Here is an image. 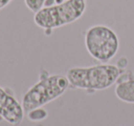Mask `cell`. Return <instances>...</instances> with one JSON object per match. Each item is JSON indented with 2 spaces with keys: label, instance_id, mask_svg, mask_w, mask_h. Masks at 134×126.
I'll list each match as a JSON object with an SVG mask.
<instances>
[{
  "label": "cell",
  "instance_id": "6da1fadb",
  "mask_svg": "<svg viewBox=\"0 0 134 126\" xmlns=\"http://www.w3.org/2000/svg\"><path fill=\"white\" fill-rule=\"evenodd\" d=\"M122 70L113 65L73 67L66 73L70 86L87 91L104 90L117 82Z\"/></svg>",
  "mask_w": 134,
  "mask_h": 126
},
{
  "label": "cell",
  "instance_id": "7a4b0ae2",
  "mask_svg": "<svg viewBox=\"0 0 134 126\" xmlns=\"http://www.w3.org/2000/svg\"><path fill=\"white\" fill-rule=\"evenodd\" d=\"M86 8V0H65L61 4L43 7L34 15V23L51 32L76 21L83 16Z\"/></svg>",
  "mask_w": 134,
  "mask_h": 126
},
{
  "label": "cell",
  "instance_id": "3957f363",
  "mask_svg": "<svg viewBox=\"0 0 134 126\" xmlns=\"http://www.w3.org/2000/svg\"><path fill=\"white\" fill-rule=\"evenodd\" d=\"M69 86L66 76L63 75H47L41 77L23 96L21 104L25 114L61 97Z\"/></svg>",
  "mask_w": 134,
  "mask_h": 126
},
{
  "label": "cell",
  "instance_id": "277c9868",
  "mask_svg": "<svg viewBox=\"0 0 134 126\" xmlns=\"http://www.w3.org/2000/svg\"><path fill=\"white\" fill-rule=\"evenodd\" d=\"M85 43L88 54L102 63H107L117 54L119 48L118 35L105 25H94L86 30Z\"/></svg>",
  "mask_w": 134,
  "mask_h": 126
},
{
  "label": "cell",
  "instance_id": "5b68a950",
  "mask_svg": "<svg viewBox=\"0 0 134 126\" xmlns=\"http://www.w3.org/2000/svg\"><path fill=\"white\" fill-rule=\"evenodd\" d=\"M24 114L22 104L13 93L0 87V117L12 125H18L23 120Z\"/></svg>",
  "mask_w": 134,
  "mask_h": 126
},
{
  "label": "cell",
  "instance_id": "8992f818",
  "mask_svg": "<svg viewBox=\"0 0 134 126\" xmlns=\"http://www.w3.org/2000/svg\"><path fill=\"white\" fill-rule=\"evenodd\" d=\"M115 94L121 101L134 103V79L117 84Z\"/></svg>",
  "mask_w": 134,
  "mask_h": 126
},
{
  "label": "cell",
  "instance_id": "52a82bcc",
  "mask_svg": "<svg viewBox=\"0 0 134 126\" xmlns=\"http://www.w3.org/2000/svg\"><path fill=\"white\" fill-rule=\"evenodd\" d=\"M27 114H28V119L30 122H41V120H45L48 116L47 111L42 109L41 107L32 109Z\"/></svg>",
  "mask_w": 134,
  "mask_h": 126
},
{
  "label": "cell",
  "instance_id": "ba28073f",
  "mask_svg": "<svg viewBox=\"0 0 134 126\" xmlns=\"http://www.w3.org/2000/svg\"><path fill=\"white\" fill-rule=\"evenodd\" d=\"M25 4H26L27 8L30 10V11L36 13L39 11L41 8H43L44 3L46 0H24Z\"/></svg>",
  "mask_w": 134,
  "mask_h": 126
},
{
  "label": "cell",
  "instance_id": "9c48e42d",
  "mask_svg": "<svg viewBox=\"0 0 134 126\" xmlns=\"http://www.w3.org/2000/svg\"><path fill=\"white\" fill-rule=\"evenodd\" d=\"M131 79H134V76L133 75L131 74L130 72H124V73H121L119 75V76L118 77L117 79V84H119V83H123V82H126V81H129V80H131Z\"/></svg>",
  "mask_w": 134,
  "mask_h": 126
},
{
  "label": "cell",
  "instance_id": "30bf717a",
  "mask_svg": "<svg viewBox=\"0 0 134 126\" xmlns=\"http://www.w3.org/2000/svg\"><path fill=\"white\" fill-rule=\"evenodd\" d=\"M127 65H128V59H127L126 57H121L120 59L118 60L117 66H118V68H119L120 70L123 71L127 67Z\"/></svg>",
  "mask_w": 134,
  "mask_h": 126
},
{
  "label": "cell",
  "instance_id": "8fae6325",
  "mask_svg": "<svg viewBox=\"0 0 134 126\" xmlns=\"http://www.w3.org/2000/svg\"><path fill=\"white\" fill-rule=\"evenodd\" d=\"M11 1L12 0H0V10L8 6Z\"/></svg>",
  "mask_w": 134,
  "mask_h": 126
}]
</instances>
